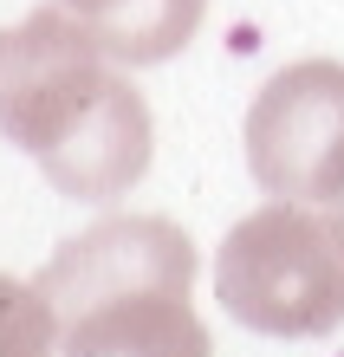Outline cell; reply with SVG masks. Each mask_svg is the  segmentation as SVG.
<instances>
[{
	"instance_id": "3957f363",
	"label": "cell",
	"mask_w": 344,
	"mask_h": 357,
	"mask_svg": "<svg viewBox=\"0 0 344 357\" xmlns=\"http://www.w3.org/2000/svg\"><path fill=\"white\" fill-rule=\"evenodd\" d=\"M247 169L267 195L338 202L344 188V66L299 59L273 72L247 111Z\"/></svg>"
},
{
	"instance_id": "ba28073f",
	"label": "cell",
	"mask_w": 344,
	"mask_h": 357,
	"mask_svg": "<svg viewBox=\"0 0 344 357\" xmlns=\"http://www.w3.org/2000/svg\"><path fill=\"white\" fill-rule=\"evenodd\" d=\"M338 208H344V188H338Z\"/></svg>"
},
{
	"instance_id": "8992f818",
	"label": "cell",
	"mask_w": 344,
	"mask_h": 357,
	"mask_svg": "<svg viewBox=\"0 0 344 357\" xmlns=\"http://www.w3.org/2000/svg\"><path fill=\"white\" fill-rule=\"evenodd\" d=\"M117 66H163L195 39L208 0H59Z\"/></svg>"
},
{
	"instance_id": "5b68a950",
	"label": "cell",
	"mask_w": 344,
	"mask_h": 357,
	"mask_svg": "<svg viewBox=\"0 0 344 357\" xmlns=\"http://www.w3.org/2000/svg\"><path fill=\"white\" fill-rule=\"evenodd\" d=\"M59 357H214L208 325L195 319L182 286H143L72 312Z\"/></svg>"
},
{
	"instance_id": "6da1fadb",
	"label": "cell",
	"mask_w": 344,
	"mask_h": 357,
	"mask_svg": "<svg viewBox=\"0 0 344 357\" xmlns=\"http://www.w3.org/2000/svg\"><path fill=\"white\" fill-rule=\"evenodd\" d=\"M0 137L72 202H117L156 150L143 91L59 0L0 26Z\"/></svg>"
},
{
	"instance_id": "277c9868",
	"label": "cell",
	"mask_w": 344,
	"mask_h": 357,
	"mask_svg": "<svg viewBox=\"0 0 344 357\" xmlns=\"http://www.w3.org/2000/svg\"><path fill=\"white\" fill-rule=\"evenodd\" d=\"M46 299L59 319L117 299V292H143V286H195V241L163 215H111L98 227H84L78 241H66L39 273Z\"/></svg>"
},
{
	"instance_id": "52a82bcc",
	"label": "cell",
	"mask_w": 344,
	"mask_h": 357,
	"mask_svg": "<svg viewBox=\"0 0 344 357\" xmlns=\"http://www.w3.org/2000/svg\"><path fill=\"white\" fill-rule=\"evenodd\" d=\"M59 338H66V325H59L46 286L0 273V357H52Z\"/></svg>"
},
{
	"instance_id": "7a4b0ae2",
	"label": "cell",
	"mask_w": 344,
	"mask_h": 357,
	"mask_svg": "<svg viewBox=\"0 0 344 357\" xmlns=\"http://www.w3.org/2000/svg\"><path fill=\"white\" fill-rule=\"evenodd\" d=\"M214 299L260 338H331L344 325V208L273 195L227 227Z\"/></svg>"
}]
</instances>
